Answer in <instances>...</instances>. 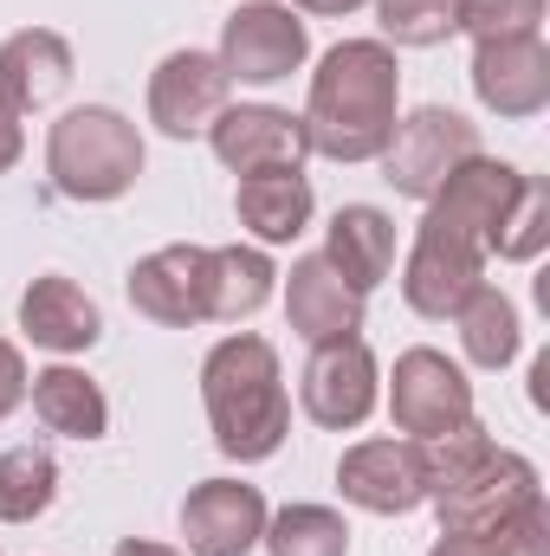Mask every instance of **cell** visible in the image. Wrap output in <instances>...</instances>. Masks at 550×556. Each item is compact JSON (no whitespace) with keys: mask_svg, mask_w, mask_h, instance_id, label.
I'll list each match as a JSON object with an SVG mask.
<instances>
[{"mask_svg":"<svg viewBox=\"0 0 550 556\" xmlns=\"http://www.w3.org/2000/svg\"><path fill=\"white\" fill-rule=\"evenodd\" d=\"M402 117V65L396 46L383 39H337L317 72H311V98L298 111L311 155L324 162H376Z\"/></svg>","mask_w":550,"mask_h":556,"instance_id":"cell-1","label":"cell"},{"mask_svg":"<svg viewBox=\"0 0 550 556\" xmlns=\"http://www.w3.org/2000/svg\"><path fill=\"white\" fill-rule=\"evenodd\" d=\"M201 408L214 427V446L234 466H260L273 459L291 433V395H285V369L278 350L260 330H234L208 350L201 363Z\"/></svg>","mask_w":550,"mask_h":556,"instance_id":"cell-2","label":"cell"},{"mask_svg":"<svg viewBox=\"0 0 550 556\" xmlns=\"http://www.w3.org/2000/svg\"><path fill=\"white\" fill-rule=\"evenodd\" d=\"M46 175L65 201H124L142 175V130L111 104H78L46 130Z\"/></svg>","mask_w":550,"mask_h":556,"instance_id":"cell-3","label":"cell"},{"mask_svg":"<svg viewBox=\"0 0 550 556\" xmlns=\"http://www.w3.org/2000/svg\"><path fill=\"white\" fill-rule=\"evenodd\" d=\"M473 155H486L479 149V124H466L460 111H447V104H421L409 117H396V137L389 149L376 155L383 162V181L396 188V194H409V201H427L460 162H473Z\"/></svg>","mask_w":550,"mask_h":556,"instance_id":"cell-4","label":"cell"},{"mask_svg":"<svg viewBox=\"0 0 550 556\" xmlns=\"http://www.w3.org/2000/svg\"><path fill=\"white\" fill-rule=\"evenodd\" d=\"M298 408L317 427H330V433H357L383 408V363H376V350L363 337L311 343L304 376H298Z\"/></svg>","mask_w":550,"mask_h":556,"instance_id":"cell-5","label":"cell"},{"mask_svg":"<svg viewBox=\"0 0 550 556\" xmlns=\"http://www.w3.org/2000/svg\"><path fill=\"white\" fill-rule=\"evenodd\" d=\"M532 498H545V472H538L525 453L492 446L479 466H466V472H460L453 485H440L427 505H434L440 531H473V538H486V531H499L512 511H525Z\"/></svg>","mask_w":550,"mask_h":556,"instance_id":"cell-6","label":"cell"},{"mask_svg":"<svg viewBox=\"0 0 550 556\" xmlns=\"http://www.w3.org/2000/svg\"><path fill=\"white\" fill-rule=\"evenodd\" d=\"M383 402H389V420H396L402 440H434V433L473 420V382L447 350L414 343V350L396 356V376H389Z\"/></svg>","mask_w":550,"mask_h":556,"instance_id":"cell-7","label":"cell"},{"mask_svg":"<svg viewBox=\"0 0 550 556\" xmlns=\"http://www.w3.org/2000/svg\"><path fill=\"white\" fill-rule=\"evenodd\" d=\"M479 285H486V247L466 240L460 227H440V220L421 214L414 247H409V260H402V298H409V311L427 317V324H447Z\"/></svg>","mask_w":550,"mask_h":556,"instance_id":"cell-8","label":"cell"},{"mask_svg":"<svg viewBox=\"0 0 550 556\" xmlns=\"http://www.w3.org/2000/svg\"><path fill=\"white\" fill-rule=\"evenodd\" d=\"M221 72L234 85H278L311 59V33L285 0H240L221 20Z\"/></svg>","mask_w":550,"mask_h":556,"instance_id":"cell-9","label":"cell"},{"mask_svg":"<svg viewBox=\"0 0 550 556\" xmlns=\"http://www.w3.org/2000/svg\"><path fill=\"white\" fill-rule=\"evenodd\" d=\"M473 98L499 124H532L550 111V46L545 33L479 39L473 46Z\"/></svg>","mask_w":550,"mask_h":556,"instance_id":"cell-10","label":"cell"},{"mask_svg":"<svg viewBox=\"0 0 550 556\" xmlns=\"http://www.w3.org/2000/svg\"><path fill=\"white\" fill-rule=\"evenodd\" d=\"M234 98V78L221 72L214 52H168L155 72H149V124L162 130L168 142H188V137H208V124L227 111Z\"/></svg>","mask_w":550,"mask_h":556,"instance_id":"cell-11","label":"cell"},{"mask_svg":"<svg viewBox=\"0 0 550 556\" xmlns=\"http://www.w3.org/2000/svg\"><path fill=\"white\" fill-rule=\"evenodd\" d=\"M208 149L227 175H278V168H304L311 142L304 124L278 104H227L214 124H208Z\"/></svg>","mask_w":550,"mask_h":556,"instance_id":"cell-12","label":"cell"},{"mask_svg":"<svg viewBox=\"0 0 550 556\" xmlns=\"http://www.w3.org/2000/svg\"><path fill=\"white\" fill-rule=\"evenodd\" d=\"M266 492L247 485V479H201L188 498H182V538L188 556H253L266 538Z\"/></svg>","mask_w":550,"mask_h":556,"instance_id":"cell-13","label":"cell"},{"mask_svg":"<svg viewBox=\"0 0 550 556\" xmlns=\"http://www.w3.org/2000/svg\"><path fill=\"white\" fill-rule=\"evenodd\" d=\"M337 492L343 505L370 511V518H409L427 505V479H421V453L414 440H357L337 459Z\"/></svg>","mask_w":550,"mask_h":556,"instance_id":"cell-14","label":"cell"},{"mask_svg":"<svg viewBox=\"0 0 550 556\" xmlns=\"http://www.w3.org/2000/svg\"><path fill=\"white\" fill-rule=\"evenodd\" d=\"M78 78L72 39L52 26H20L0 39V111L7 117H39L52 111Z\"/></svg>","mask_w":550,"mask_h":556,"instance_id":"cell-15","label":"cell"},{"mask_svg":"<svg viewBox=\"0 0 550 556\" xmlns=\"http://www.w3.org/2000/svg\"><path fill=\"white\" fill-rule=\"evenodd\" d=\"M130 304L162 330L208 324V247H155L130 266Z\"/></svg>","mask_w":550,"mask_h":556,"instance_id":"cell-16","label":"cell"},{"mask_svg":"<svg viewBox=\"0 0 550 556\" xmlns=\"http://www.w3.org/2000/svg\"><path fill=\"white\" fill-rule=\"evenodd\" d=\"M20 337L52 350V356H85L104 337V311L98 298L65 273H39L20 291Z\"/></svg>","mask_w":550,"mask_h":556,"instance_id":"cell-17","label":"cell"},{"mask_svg":"<svg viewBox=\"0 0 550 556\" xmlns=\"http://www.w3.org/2000/svg\"><path fill=\"white\" fill-rule=\"evenodd\" d=\"M518 181H525V168H512V162H492V155H473V162H460L434 194H427V220H440V227H460L466 240H479V247H492V227H499V214L512 207V194H518Z\"/></svg>","mask_w":550,"mask_h":556,"instance_id":"cell-18","label":"cell"},{"mask_svg":"<svg viewBox=\"0 0 550 556\" xmlns=\"http://www.w3.org/2000/svg\"><path fill=\"white\" fill-rule=\"evenodd\" d=\"M363 291H350L343 278L330 273L324 253H304L291 260L285 273V324L304 337V343H337V337H363Z\"/></svg>","mask_w":550,"mask_h":556,"instance_id":"cell-19","label":"cell"},{"mask_svg":"<svg viewBox=\"0 0 550 556\" xmlns=\"http://www.w3.org/2000/svg\"><path fill=\"white\" fill-rule=\"evenodd\" d=\"M324 260H330V273L343 278L350 291L370 298L383 278L396 273V220L383 207H370V201L337 207L330 227H324Z\"/></svg>","mask_w":550,"mask_h":556,"instance_id":"cell-20","label":"cell"},{"mask_svg":"<svg viewBox=\"0 0 550 556\" xmlns=\"http://www.w3.org/2000/svg\"><path fill=\"white\" fill-rule=\"evenodd\" d=\"M311 181L304 168H278V175H247L234 188V220L240 233H253V247H291L304 227H311Z\"/></svg>","mask_w":550,"mask_h":556,"instance_id":"cell-21","label":"cell"},{"mask_svg":"<svg viewBox=\"0 0 550 556\" xmlns=\"http://www.w3.org/2000/svg\"><path fill=\"white\" fill-rule=\"evenodd\" d=\"M26 395H33L39 427L59 433V440H104V433H111V402H104V389H98L85 369H72V363L39 369V376L26 382Z\"/></svg>","mask_w":550,"mask_h":556,"instance_id":"cell-22","label":"cell"},{"mask_svg":"<svg viewBox=\"0 0 550 556\" xmlns=\"http://www.w3.org/2000/svg\"><path fill=\"white\" fill-rule=\"evenodd\" d=\"M278 291L266 247H208V324H247Z\"/></svg>","mask_w":550,"mask_h":556,"instance_id":"cell-23","label":"cell"},{"mask_svg":"<svg viewBox=\"0 0 550 556\" xmlns=\"http://www.w3.org/2000/svg\"><path fill=\"white\" fill-rule=\"evenodd\" d=\"M453 324H460V350H466V363H473V369H505V363L525 350L518 304H512L499 285H479V291L453 311Z\"/></svg>","mask_w":550,"mask_h":556,"instance_id":"cell-24","label":"cell"},{"mask_svg":"<svg viewBox=\"0 0 550 556\" xmlns=\"http://www.w3.org/2000/svg\"><path fill=\"white\" fill-rule=\"evenodd\" d=\"M59 498V459L52 446H7L0 453V525H33Z\"/></svg>","mask_w":550,"mask_h":556,"instance_id":"cell-25","label":"cell"},{"mask_svg":"<svg viewBox=\"0 0 550 556\" xmlns=\"http://www.w3.org/2000/svg\"><path fill=\"white\" fill-rule=\"evenodd\" d=\"M266 556H350V518L330 505H285L266 518Z\"/></svg>","mask_w":550,"mask_h":556,"instance_id":"cell-26","label":"cell"},{"mask_svg":"<svg viewBox=\"0 0 550 556\" xmlns=\"http://www.w3.org/2000/svg\"><path fill=\"white\" fill-rule=\"evenodd\" d=\"M550 247V188L538 175H525L518 181V194H512V207L499 214V227H492V247H486V260H505V266H532V260H545Z\"/></svg>","mask_w":550,"mask_h":556,"instance_id":"cell-27","label":"cell"},{"mask_svg":"<svg viewBox=\"0 0 550 556\" xmlns=\"http://www.w3.org/2000/svg\"><path fill=\"white\" fill-rule=\"evenodd\" d=\"M383 46H447L460 33V0H370Z\"/></svg>","mask_w":550,"mask_h":556,"instance_id":"cell-28","label":"cell"},{"mask_svg":"<svg viewBox=\"0 0 550 556\" xmlns=\"http://www.w3.org/2000/svg\"><path fill=\"white\" fill-rule=\"evenodd\" d=\"M545 26V0H460V33L479 39H518Z\"/></svg>","mask_w":550,"mask_h":556,"instance_id":"cell-29","label":"cell"},{"mask_svg":"<svg viewBox=\"0 0 550 556\" xmlns=\"http://www.w3.org/2000/svg\"><path fill=\"white\" fill-rule=\"evenodd\" d=\"M492 538V551L499 556H550V505L545 498H532L525 511H512L499 531H486Z\"/></svg>","mask_w":550,"mask_h":556,"instance_id":"cell-30","label":"cell"},{"mask_svg":"<svg viewBox=\"0 0 550 556\" xmlns=\"http://www.w3.org/2000/svg\"><path fill=\"white\" fill-rule=\"evenodd\" d=\"M26 382H33V376H26V356H20V343H7V337H0V420L26 402Z\"/></svg>","mask_w":550,"mask_h":556,"instance_id":"cell-31","label":"cell"},{"mask_svg":"<svg viewBox=\"0 0 550 556\" xmlns=\"http://www.w3.org/2000/svg\"><path fill=\"white\" fill-rule=\"evenodd\" d=\"M427 556H499V551H492V538H473V531H440Z\"/></svg>","mask_w":550,"mask_h":556,"instance_id":"cell-32","label":"cell"},{"mask_svg":"<svg viewBox=\"0 0 550 556\" xmlns=\"http://www.w3.org/2000/svg\"><path fill=\"white\" fill-rule=\"evenodd\" d=\"M20 155H26V130H20V117H7V111H0V175H7Z\"/></svg>","mask_w":550,"mask_h":556,"instance_id":"cell-33","label":"cell"},{"mask_svg":"<svg viewBox=\"0 0 550 556\" xmlns=\"http://www.w3.org/2000/svg\"><path fill=\"white\" fill-rule=\"evenodd\" d=\"M357 7H370V0H298V13H324V20H343Z\"/></svg>","mask_w":550,"mask_h":556,"instance_id":"cell-34","label":"cell"},{"mask_svg":"<svg viewBox=\"0 0 550 556\" xmlns=\"http://www.w3.org/2000/svg\"><path fill=\"white\" fill-rule=\"evenodd\" d=\"M111 556H188V551H175V544H149V538H124Z\"/></svg>","mask_w":550,"mask_h":556,"instance_id":"cell-35","label":"cell"},{"mask_svg":"<svg viewBox=\"0 0 550 556\" xmlns=\"http://www.w3.org/2000/svg\"><path fill=\"white\" fill-rule=\"evenodd\" d=\"M532 402H538V408H550V356H538V363H532Z\"/></svg>","mask_w":550,"mask_h":556,"instance_id":"cell-36","label":"cell"}]
</instances>
